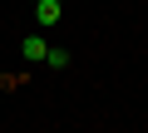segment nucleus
<instances>
[{"mask_svg":"<svg viewBox=\"0 0 148 133\" xmlns=\"http://www.w3.org/2000/svg\"><path fill=\"white\" fill-rule=\"evenodd\" d=\"M59 10H64V5H54V0H40V5H35V20H40V25L49 30V25L59 20Z\"/></svg>","mask_w":148,"mask_h":133,"instance_id":"f257e3e1","label":"nucleus"},{"mask_svg":"<svg viewBox=\"0 0 148 133\" xmlns=\"http://www.w3.org/2000/svg\"><path fill=\"white\" fill-rule=\"evenodd\" d=\"M20 49H25V59H35V64H40V59H45V54H49V44H45V40H40V35H30V40H25V44H20Z\"/></svg>","mask_w":148,"mask_h":133,"instance_id":"f03ea898","label":"nucleus"},{"mask_svg":"<svg viewBox=\"0 0 148 133\" xmlns=\"http://www.w3.org/2000/svg\"><path fill=\"white\" fill-rule=\"evenodd\" d=\"M45 64H49V69H64V64H69V54H64V49H49V54H45Z\"/></svg>","mask_w":148,"mask_h":133,"instance_id":"7ed1b4c3","label":"nucleus"},{"mask_svg":"<svg viewBox=\"0 0 148 133\" xmlns=\"http://www.w3.org/2000/svg\"><path fill=\"white\" fill-rule=\"evenodd\" d=\"M54 5H64V0H54Z\"/></svg>","mask_w":148,"mask_h":133,"instance_id":"20e7f679","label":"nucleus"},{"mask_svg":"<svg viewBox=\"0 0 148 133\" xmlns=\"http://www.w3.org/2000/svg\"><path fill=\"white\" fill-rule=\"evenodd\" d=\"M35 5H40V0H35Z\"/></svg>","mask_w":148,"mask_h":133,"instance_id":"39448f33","label":"nucleus"}]
</instances>
